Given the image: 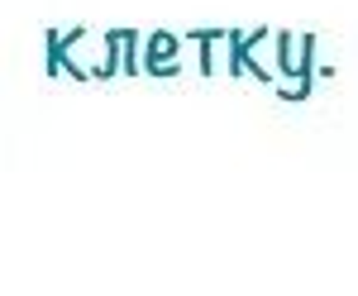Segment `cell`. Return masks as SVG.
Returning <instances> with one entry per match:
<instances>
[{
    "label": "cell",
    "instance_id": "obj_1",
    "mask_svg": "<svg viewBox=\"0 0 358 296\" xmlns=\"http://www.w3.org/2000/svg\"><path fill=\"white\" fill-rule=\"evenodd\" d=\"M277 67H282V101H306L315 77V34H277Z\"/></svg>",
    "mask_w": 358,
    "mask_h": 296
},
{
    "label": "cell",
    "instance_id": "obj_2",
    "mask_svg": "<svg viewBox=\"0 0 358 296\" xmlns=\"http://www.w3.org/2000/svg\"><path fill=\"white\" fill-rule=\"evenodd\" d=\"M268 38H273V29H229V62H224V67H229V72H234V77H258V81H273V67H263V62H258V48H263V43H268Z\"/></svg>",
    "mask_w": 358,
    "mask_h": 296
},
{
    "label": "cell",
    "instance_id": "obj_3",
    "mask_svg": "<svg viewBox=\"0 0 358 296\" xmlns=\"http://www.w3.org/2000/svg\"><path fill=\"white\" fill-rule=\"evenodd\" d=\"M86 38V29L77 24V29H48V72H67V77H77V81H86V77H96L91 67H82V62H72V48Z\"/></svg>",
    "mask_w": 358,
    "mask_h": 296
},
{
    "label": "cell",
    "instance_id": "obj_4",
    "mask_svg": "<svg viewBox=\"0 0 358 296\" xmlns=\"http://www.w3.org/2000/svg\"><path fill=\"white\" fill-rule=\"evenodd\" d=\"M177 53H182V38L177 34H167V29L148 34L143 38V72L148 77H177Z\"/></svg>",
    "mask_w": 358,
    "mask_h": 296
},
{
    "label": "cell",
    "instance_id": "obj_5",
    "mask_svg": "<svg viewBox=\"0 0 358 296\" xmlns=\"http://www.w3.org/2000/svg\"><path fill=\"white\" fill-rule=\"evenodd\" d=\"M115 72H124V29H110L106 34V57L96 62V77L101 81L115 77Z\"/></svg>",
    "mask_w": 358,
    "mask_h": 296
}]
</instances>
